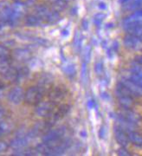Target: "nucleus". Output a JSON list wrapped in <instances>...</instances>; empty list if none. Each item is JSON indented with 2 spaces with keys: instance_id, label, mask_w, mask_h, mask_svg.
I'll return each mask as SVG.
<instances>
[{
  "instance_id": "obj_1",
  "label": "nucleus",
  "mask_w": 142,
  "mask_h": 156,
  "mask_svg": "<svg viewBox=\"0 0 142 156\" xmlns=\"http://www.w3.org/2000/svg\"><path fill=\"white\" fill-rule=\"evenodd\" d=\"M48 91V89L44 88L41 85H35L29 87L24 92L23 101L28 105H37L40 103Z\"/></svg>"
},
{
  "instance_id": "obj_2",
  "label": "nucleus",
  "mask_w": 142,
  "mask_h": 156,
  "mask_svg": "<svg viewBox=\"0 0 142 156\" xmlns=\"http://www.w3.org/2000/svg\"><path fill=\"white\" fill-rule=\"evenodd\" d=\"M37 13L43 22L44 21L49 23H55L60 19V16L57 11L53 9L51 10L46 6H38L37 8Z\"/></svg>"
},
{
  "instance_id": "obj_3",
  "label": "nucleus",
  "mask_w": 142,
  "mask_h": 156,
  "mask_svg": "<svg viewBox=\"0 0 142 156\" xmlns=\"http://www.w3.org/2000/svg\"><path fill=\"white\" fill-rule=\"evenodd\" d=\"M67 94H68V91L65 87L56 86V87H54L51 89H49V93H48V97H49V101H52L55 104H58L65 99Z\"/></svg>"
},
{
  "instance_id": "obj_4",
  "label": "nucleus",
  "mask_w": 142,
  "mask_h": 156,
  "mask_svg": "<svg viewBox=\"0 0 142 156\" xmlns=\"http://www.w3.org/2000/svg\"><path fill=\"white\" fill-rule=\"evenodd\" d=\"M57 104L53 103L52 101H41L37 105L36 108V114L40 117L44 118H49L51 116L52 113L55 110V107Z\"/></svg>"
},
{
  "instance_id": "obj_5",
  "label": "nucleus",
  "mask_w": 142,
  "mask_h": 156,
  "mask_svg": "<svg viewBox=\"0 0 142 156\" xmlns=\"http://www.w3.org/2000/svg\"><path fill=\"white\" fill-rule=\"evenodd\" d=\"M126 77L129 78L142 89V65L139 64L137 62L132 63Z\"/></svg>"
},
{
  "instance_id": "obj_6",
  "label": "nucleus",
  "mask_w": 142,
  "mask_h": 156,
  "mask_svg": "<svg viewBox=\"0 0 142 156\" xmlns=\"http://www.w3.org/2000/svg\"><path fill=\"white\" fill-rule=\"evenodd\" d=\"M123 88L133 96V97H140L142 96V89L138 86L136 83H134L129 78L124 76L119 82Z\"/></svg>"
},
{
  "instance_id": "obj_7",
  "label": "nucleus",
  "mask_w": 142,
  "mask_h": 156,
  "mask_svg": "<svg viewBox=\"0 0 142 156\" xmlns=\"http://www.w3.org/2000/svg\"><path fill=\"white\" fill-rule=\"evenodd\" d=\"M123 44L128 50H137L142 46V39L133 34L127 33L123 38Z\"/></svg>"
},
{
  "instance_id": "obj_8",
  "label": "nucleus",
  "mask_w": 142,
  "mask_h": 156,
  "mask_svg": "<svg viewBox=\"0 0 142 156\" xmlns=\"http://www.w3.org/2000/svg\"><path fill=\"white\" fill-rule=\"evenodd\" d=\"M114 134H115V140L117 141V143L120 146V147H126L129 143V140H128V136L125 130H123L122 128L119 127L117 124L115 125L114 127Z\"/></svg>"
},
{
  "instance_id": "obj_9",
  "label": "nucleus",
  "mask_w": 142,
  "mask_h": 156,
  "mask_svg": "<svg viewBox=\"0 0 142 156\" xmlns=\"http://www.w3.org/2000/svg\"><path fill=\"white\" fill-rule=\"evenodd\" d=\"M8 99L13 104H18L24 99V91L22 88L16 87L8 94Z\"/></svg>"
},
{
  "instance_id": "obj_10",
  "label": "nucleus",
  "mask_w": 142,
  "mask_h": 156,
  "mask_svg": "<svg viewBox=\"0 0 142 156\" xmlns=\"http://www.w3.org/2000/svg\"><path fill=\"white\" fill-rule=\"evenodd\" d=\"M116 96H117L118 102H119L121 108H123V109H129V108H131L133 106L134 101H133V97L131 96V95L118 94V95H116Z\"/></svg>"
},
{
  "instance_id": "obj_11",
  "label": "nucleus",
  "mask_w": 142,
  "mask_h": 156,
  "mask_svg": "<svg viewBox=\"0 0 142 156\" xmlns=\"http://www.w3.org/2000/svg\"><path fill=\"white\" fill-rule=\"evenodd\" d=\"M122 110H123V111L120 112V114L125 117L126 119H127L129 122L134 123V124H136V125L140 122V119H141V118L140 116V115H138L135 112L132 111L131 108H129V109H123V108H122Z\"/></svg>"
},
{
  "instance_id": "obj_12",
  "label": "nucleus",
  "mask_w": 142,
  "mask_h": 156,
  "mask_svg": "<svg viewBox=\"0 0 142 156\" xmlns=\"http://www.w3.org/2000/svg\"><path fill=\"white\" fill-rule=\"evenodd\" d=\"M129 142H131L132 144H133L136 147H142V134H140L139 132H136L134 130L128 132L127 134Z\"/></svg>"
},
{
  "instance_id": "obj_13",
  "label": "nucleus",
  "mask_w": 142,
  "mask_h": 156,
  "mask_svg": "<svg viewBox=\"0 0 142 156\" xmlns=\"http://www.w3.org/2000/svg\"><path fill=\"white\" fill-rule=\"evenodd\" d=\"M69 7V2L64 1V0H55L52 3V8L57 12L65 11L66 9Z\"/></svg>"
},
{
  "instance_id": "obj_14",
  "label": "nucleus",
  "mask_w": 142,
  "mask_h": 156,
  "mask_svg": "<svg viewBox=\"0 0 142 156\" xmlns=\"http://www.w3.org/2000/svg\"><path fill=\"white\" fill-rule=\"evenodd\" d=\"M127 33L133 34L134 36H137L142 39V24H138V25H133L129 28L125 30Z\"/></svg>"
},
{
  "instance_id": "obj_15",
  "label": "nucleus",
  "mask_w": 142,
  "mask_h": 156,
  "mask_svg": "<svg viewBox=\"0 0 142 156\" xmlns=\"http://www.w3.org/2000/svg\"><path fill=\"white\" fill-rule=\"evenodd\" d=\"M82 36L79 31H76L74 37V49L76 52H79L82 49Z\"/></svg>"
},
{
  "instance_id": "obj_16",
  "label": "nucleus",
  "mask_w": 142,
  "mask_h": 156,
  "mask_svg": "<svg viewBox=\"0 0 142 156\" xmlns=\"http://www.w3.org/2000/svg\"><path fill=\"white\" fill-rule=\"evenodd\" d=\"M25 23H27L28 25H30V26H37V25H40L43 21L40 17L37 15H31V16H29L26 18V21Z\"/></svg>"
},
{
  "instance_id": "obj_17",
  "label": "nucleus",
  "mask_w": 142,
  "mask_h": 156,
  "mask_svg": "<svg viewBox=\"0 0 142 156\" xmlns=\"http://www.w3.org/2000/svg\"><path fill=\"white\" fill-rule=\"evenodd\" d=\"M15 55L19 61H26L30 57V53L27 50H17Z\"/></svg>"
},
{
  "instance_id": "obj_18",
  "label": "nucleus",
  "mask_w": 142,
  "mask_h": 156,
  "mask_svg": "<svg viewBox=\"0 0 142 156\" xmlns=\"http://www.w3.org/2000/svg\"><path fill=\"white\" fill-rule=\"evenodd\" d=\"M62 69L67 76H75L76 74V66L72 63H68L62 67Z\"/></svg>"
},
{
  "instance_id": "obj_19",
  "label": "nucleus",
  "mask_w": 142,
  "mask_h": 156,
  "mask_svg": "<svg viewBox=\"0 0 142 156\" xmlns=\"http://www.w3.org/2000/svg\"><path fill=\"white\" fill-rule=\"evenodd\" d=\"M12 127H13V124H12L11 122H8V121H5V122L0 123V131H1V134L10 132L11 129H12Z\"/></svg>"
},
{
  "instance_id": "obj_20",
  "label": "nucleus",
  "mask_w": 142,
  "mask_h": 156,
  "mask_svg": "<svg viewBox=\"0 0 142 156\" xmlns=\"http://www.w3.org/2000/svg\"><path fill=\"white\" fill-rule=\"evenodd\" d=\"M81 78H82V83L84 84L87 83V62L85 61L82 62V69H81Z\"/></svg>"
},
{
  "instance_id": "obj_21",
  "label": "nucleus",
  "mask_w": 142,
  "mask_h": 156,
  "mask_svg": "<svg viewBox=\"0 0 142 156\" xmlns=\"http://www.w3.org/2000/svg\"><path fill=\"white\" fill-rule=\"evenodd\" d=\"M0 58H11V50L4 45H0Z\"/></svg>"
},
{
  "instance_id": "obj_22",
  "label": "nucleus",
  "mask_w": 142,
  "mask_h": 156,
  "mask_svg": "<svg viewBox=\"0 0 142 156\" xmlns=\"http://www.w3.org/2000/svg\"><path fill=\"white\" fill-rule=\"evenodd\" d=\"M103 62L102 61H99L97 62L95 64H94V72L96 73L98 76H101L102 72H103Z\"/></svg>"
},
{
  "instance_id": "obj_23",
  "label": "nucleus",
  "mask_w": 142,
  "mask_h": 156,
  "mask_svg": "<svg viewBox=\"0 0 142 156\" xmlns=\"http://www.w3.org/2000/svg\"><path fill=\"white\" fill-rule=\"evenodd\" d=\"M91 52H92V49H91V46L87 45L85 49V51H84V61L86 62H89L90 61V57H91Z\"/></svg>"
},
{
  "instance_id": "obj_24",
  "label": "nucleus",
  "mask_w": 142,
  "mask_h": 156,
  "mask_svg": "<svg viewBox=\"0 0 142 156\" xmlns=\"http://www.w3.org/2000/svg\"><path fill=\"white\" fill-rule=\"evenodd\" d=\"M117 154L120 156H129L131 155V154L128 152L125 147H120V148L117 150Z\"/></svg>"
},
{
  "instance_id": "obj_25",
  "label": "nucleus",
  "mask_w": 142,
  "mask_h": 156,
  "mask_svg": "<svg viewBox=\"0 0 142 156\" xmlns=\"http://www.w3.org/2000/svg\"><path fill=\"white\" fill-rule=\"evenodd\" d=\"M98 108V106H97V104H96V101L92 99V98H90V99H88L87 101V108L88 110H91V109H93L94 108Z\"/></svg>"
},
{
  "instance_id": "obj_26",
  "label": "nucleus",
  "mask_w": 142,
  "mask_h": 156,
  "mask_svg": "<svg viewBox=\"0 0 142 156\" xmlns=\"http://www.w3.org/2000/svg\"><path fill=\"white\" fill-rule=\"evenodd\" d=\"M98 135L99 137H100V139H104L105 138V136H106V128L104 126L101 127L100 130H99Z\"/></svg>"
},
{
  "instance_id": "obj_27",
  "label": "nucleus",
  "mask_w": 142,
  "mask_h": 156,
  "mask_svg": "<svg viewBox=\"0 0 142 156\" xmlns=\"http://www.w3.org/2000/svg\"><path fill=\"white\" fill-rule=\"evenodd\" d=\"M8 147L9 146H8V144L6 142H5V141H0V154L7 150Z\"/></svg>"
},
{
  "instance_id": "obj_28",
  "label": "nucleus",
  "mask_w": 142,
  "mask_h": 156,
  "mask_svg": "<svg viewBox=\"0 0 142 156\" xmlns=\"http://www.w3.org/2000/svg\"><path fill=\"white\" fill-rule=\"evenodd\" d=\"M111 48L113 49V50H114L115 52H118V51H119V48H120V44H119V43H118L117 41H114V42H113V44H112Z\"/></svg>"
},
{
  "instance_id": "obj_29",
  "label": "nucleus",
  "mask_w": 142,
  "mask_h": 156,
  "mask_svg": "<svg viewBox=\"0 0 142 156\" xmlns=\"http://www.w3.org/2000/svg\"><path fill=\"white\" fill-rule=\"evenodd\" d=\"M114 50H113V49L110 47V48H108V49H107V56H108V57L109 58V59H112L113 57H114Z\"/></svg>"
},
{
  "instance_id": "obj_30",
  "label": "nucleus",
  "mask_w": 142,
  "mask_h": 156,
  "mask_svg": "<svg viewBox=\"0 0 142 156\" xmlns=\"http://www.w3.org/2000/svg\"><path fill=\"white\" fill-rule=\"evenodd\" d=\"M88 21H87V19H83L82 22V29L84 30H88Z\"/></svg>"
},
{
  "instance_id": "obj_31",
  "label": "nucleus",
  "mask_w": 142,
  "mask_h": 156,
  "mask_svg": "<svg viewBox=\"0 0 142 156\" xmlns=\"http://www.w3.org/2000/svg\"><path fill=\"white\" fill-rule=\"evenodd\" d=\"M106 17V15L103 14V13H97V14H95L94 15V18H95V19H99V20H102L103 21V19Z\"/></svg>"
},
{
  "instance_id": "obj_32",
  "label": "nucleus",
  "mask_w": 142,
  "mask_h": 156,
  "mask_svg": "<svg viewBox=\"0 0 142 156\" xmlns=\"http://www.w3.org/2000/svg\"><path fill=\"white\" fill-rule=\"evenodd\" d=\"M101 98L103 99V100H109L110 99V95L107 93V92H105V91H103V92H101Z\"/></svg>"
},
{
  "instance_id": "obj_33",
  "label": "nucleus",
  "mask_w": 142,
  "mask_h": 156,
  "mask_svg": "<svg viewBox=\"0 0 142 156\" xmlns=\"http://www.w3.org/2000/svg\"><path fill=\"white\" fill-rule=\"evenodd\" d=\"M94 23L95 24V26H96L97 28H100V27L101 26V24H102V20H99V19L94 18Z\"/></svg>"
},
{
  "instance_id": "obj_34",
  "label": "nucleus",
  "mask_w": 142,
  "mask_h": 156,
  "mask_svg": "<svg viewBox=\"0 0 142 156\" xmlns=\"http://www.w3.org/2000/svg\"><path fill=\"white\" fill-rule=\"evenodd\" d=\"M99 8L101 9V10H102V11H104V10H106L107 9V5L105 4V3H103V2H101L100 4L98 5Z\"/></svg>"
},
{
  "instance_id": "obj_35",
  "label": "nucleus",
  "mask_w": 142,
  "mask_h": 156,
  "mask_svg": "<svg viewBox=\"0 0 142 156\" xmlns=\"http://www.w3.org/2000/svg\"><path fill=\"white\" fill-rule=\"evenodd\" d=\"M131 1H133V0H119V2H120V5H127V4H129Z\"/></svg>"
},
{
  "instance_id": "obj_36",
  "label": "nucleus",
  "mask_w": 142,
  "mask_h": 156,
  "mask_svg": "<svg viewBox=\"0 0 142 156\" xmlns=\"http://www.w3.org/2000/svg\"><path fill=\"white\" fill-rule=\"evenodd\" d=\"M135 62H137L139 64L142 65V56H136V58H135Z\"/></svg>"
},
{
  "instance_id": "obj_37",
  "label": "nucleus",
  "mask_w": 142,
  "mask_h": 156,
  "mask_svg": "<svg viewBox=\"0 0 142 156\" xmlns=\"http://www.w3.org/2000/svg\"><path fill=\"white\" fill-rule=\"evenodd\" d=\"M4 115H5V109H4V108L0 106V119H2Z\"/></svg>"
},
{
  "instance_id": "obj_38",
  "label": "nucleus",
  "mask_w": 142,
  "mask_h": 156,
  "mask_svg": "<svg viewBox=\"0 0 142 156\" xmlns=\"http://www.w3.org/2000/svg\"><path fill=\"white\" fill-rule=\"evenodd\" d=\"M101 46H102L103 49H107V48H108V42H107L106 40H103V41L101 42Z\"/></svg>"
},
{
  "instance_id": "obj_39",
  "label": "nucleus",
  "mask_w": 142,
  "mask_h": 156,
  "mask_svg": "<svg viewBox=\"0 0 142 156\" xmlns=\"http://www.w3.org/2000/svg\"><path fill=\"white\" fill-rule=\"evenodd\" d=\"M62 35L63 37H68V36H69V30H63L62 31Z\"/></svg>"
},
{
  "instance_id": "obj_40",
  "label": "nucleus",
  "mask_w": 142,
  "mask_h": 156,
  "mask_svg": "<svg viewBox=\"0 0 142 156\" xmlns=\"http://www.w3.org/2000/svg\"><path fill=\"white\" fill-rule=\"evenodd\" d=\"M133 1L134 3H136L137 5L140 6V7H141L142 6V0H133Z\"/></svg>"
},
{
  "instance_id": "obj_41",
  "label": "nucleus",
  "mask_w": 142,
  "mask_h": 156,
  "mask_svg": "<svg viewBox=\"0 0 142 156\" xmlns=\"http://www.w3.org/2000/svg\"><path fill=\"white\" fill-rule=\"evenodd\" d=\"M81 136H82V138H86V137H87V132H86V131H82V132H81Z\"/></svg>"
},
{
  "instance_id": "obj_42",
  "label": "nucleus",
  "mask_w": 142,
  "mask_h": 156,
  "mask_svg": "<svg viewBox=\"0 0 142 156\" xmlns=\"http://www.w3.org/2000/svg\"><path fill=\"white\" fill-rule=\"evenodd\" d=\"M106 26H107V28H108V29H112L113 27H114V23H108V24H107Z\"/></svg>"
},
{
  "instance_id": "obj_43",
  "label": "nucleus",
  "mask_w": 142,
  "mask_h": 156,
  "mask_svg": "<svg viewBox=\"0 0 142 156\" xmlns=\"http://www.w3.org/2000/svg\"><path fill=\"white\" fill-rule=\"evenodd\" d=\"M51 1L53 2V1H55V0H51ZM64 1H67V2H69V1H71V0H64Z\"/></svg>"
}]
</instances>
